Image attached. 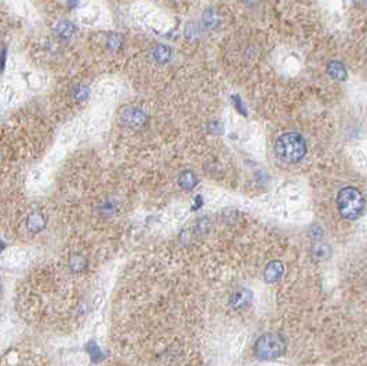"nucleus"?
<instances>
[{
    "instance_id": "nucleus-1",
    "label": "nucleus",
    "mask_w": 367,
    "mask_h": 366,
    "mask_svg": "<svg viewBox=\"0 0 367 366\" xmlns=\"http://www.w3.org/2000/svg\"><path fill=\"white\" fill-rule=\"evenodd\" d=\"M275 152L279 159L287 163L300 162L306 154L305 140L298 133H286L276 140Z\"/></svg>"
},
{
    "instance_id": "nucleus-2",
    "label": "nucleus",
    "mask_w": 367,
    "mask_h": 366,
    "mask_svg": "<svg viewBox=\"0 0 367 366\" xmlns=\"http://www.w3.org/2000/svg\"><path fill=\"white\" fill-rule=\"evenodd\" d=\"M337 206L342 217L356 220L365 211V199L359 190L353 187H345L337 196Z\"/></svg>"
},
{
    "instance_id": "nucleus-3",
    "label": "nucleus",
    "mask_w": 367,
    "mask_h": 366,
    "mask_svg": "<svg viewBox=\"0 0 367 366\" xmlns=\"http://www.w3.org/2000/svg\"><path fill=\"white\" fill-rule=\"evenodd\" d=\"M285 340L279 334L267 333L262 334L255 343V354L257 357L262 359H272V358L280 357L285 352Z\"/></svg>"
},
{
    "instance_id": "nucleus-4",
    "label": "nucleus",
    "mask_w": 367,
    "mask_h": 366,
    "mask_svg": "<svg viewBox=\"0 0 367 366\" xmlns=\"http://www.w3.org/2000/svg\"><path fill=\"white\" fill-rule=\"evenodd\" d=\"M122 120L125 125H128V126H141L145 123V113L143 111L137 110V108H133V110H126L122 115Z\"/></svg>"
},
{
    "instance_id": "nucleus-5",
    "label": "nucleus",
    "mask_w": 367,
    "mask_h": 366,
    "mask_svg": "<svg viewBox=\"0 0 367 366\" xmlns=\"http://www.w3.org/2000/svg\"><path fill=\"white\" fill-rule=\"evenodd\" d=\"M283 274H285V266L280 261L275 260V261H271L267 266L264 276L268 282H276L283 276Z\"/></svg>"
},
{
    "instance_id": "nucleus-6",
    "label": "nucleus",
    "mask_w": 367,
    "mask_h": 366,
    "mask_svg": "<svg viewBox=\"0 0 367 366\" xmlns=\"http://www.w3.org/2000/svg\"><path fill=\"white\" fill-rule=\"evenodd\" d=\"M327 73L335 80H345V78H347V69L338 61H332L327 65Z\"/></svg>"
},
{
    "instance_id": "nucleus-7",
    "label": "nucleus",
    "mask_w": 367,
    "mask_h": 366,
    "mask_svg": "<svg viewBox=\"0 0 367 366\" xmlns=\"http://www.w3.org/2000/svg\"><path fill=\"white\" fill-rule=\"evenodd\" d=\"M178 183L181 188H184V190H192L197 184L196 174L193 173V172H191V170H185V172H182L181 175H179Z\"/></svg>"
},
{
    "instance_id": "nucleus-8",
    "label": "nucleus",
    "mask_w": 367,
    "mask_h": 366,
    "mask_svg": "<svg viewBox=\"0 0 367 366\" xmlns=\"http://www.w3.org/2000/svg\"><path fill=\"white\" fill-rule=\"evenodd\" d=\"M153 58H155L159 64H166V63H169L171 58L170 48L166 46L155 47V50H153Z\"/></svg>"
},
{
    "instance_id": "nucleus-9",
    "label": "nucleus",
    "mask_w": 367,
    "mask_h": 366,
    "mask_svg": "<svg viewBox=\"0 0 367 366\" xmlns=\"http://www.w3.org/2000/svg\"><path fill=\"white\" fill-rule=\"evenodd\" d=\"M28 227L29 229H32V231H39V229H42L45 227V219H43V216L40 214V213H32L31 216H29V219H28Z\"/></svg>"
},
{
    "instance_id": "nucleus-10",
    "label": "nucleus",
    "mask_w": 367,
    "mask_h": 366,
    "mask_svg": "<svg viewBox=\"0 0 367 366\" xmlns=\"http://www.w3.org/2000/svg\"><path fill=\"white\" fill-rule=\"evenodd\" d=\"M249 300H250V293L247 292L246 289H242V290H238L233 294L232 305L235 308H239V307H243L244 304H247Z\"/></svg>"
},
{
    "instance_id": "nucleus-11",
    "label": "nucleus",
    "mask_w": 367,
    "mask_h": 366,
    "mask_svg": "<svg viewBox=\"0 0 367 366\" xmlns=\"http://www.w3.org/2000/svg\"><path fill=\"white\" fill-rule=\"evenodd\" d=\"M73 32H75V25L69 22V21H63L61 24H58V27H57V33H58V36L64 37V39H66V37H71L73 35Z\"/></svg>"
},
{
    "instance_id": "nucleus-12",
    "label": "nucleus",
    "mask_w": 367,
    "mask_h": 366,
    "mask_svg": "<svg viewBox=\"0 0 367 366\" xmlns=\"http://www.w3.org/2000/svg\"><path fill=\"white\" fill-rule=\"evenodd\" d=\"M217 14H215L213 10H208L207 13L203 14V22H205V25L208 28H214L215 24H217Z\"/></svg>"
},
{
    "instance_id": "nucleus-13",
    "label": "nucleus",
    "mask_w": 367,
    "mask_h": 366,
    "mask_svg": "<svg viewBox=\"0 0 367 366\" xmlns=\"http://www.w3.org/2000/svg\"><path fill=\"white\" fill-rule=\"evenodd\" d=\"M73 97L76 100H86L89 97V89L86 86H76L73 89Z\"/></svg>"
},
{
    "instance_id": "nucleus-14",
    "label": "nucleus",
    "mask_w": 367,
    "mask_h": 366,
    "mask_svg": "<svg viewBox=\"0 0 367 366\" xmlns=\"http://www.w3.org/2000/svg\"><path fill=\"white\" fill-rule=\"evenodd\" d=\"M109 46L113 47V48L120 46V37L117 36V35H112L111 39H109Z\"/></svg>"
}]
</instances>
